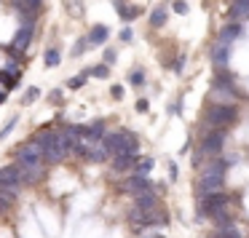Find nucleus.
<instances>
[{
    "label": "nucleus",
    "mask_w": 249,
    "mask_h": 238,
    "mask_svg": "<svg viewBox=\"0 0 249 238\" xmlns=\"http://www.w3.org/2000/svg\"><path fill=\"white\" fill-rule=\"evenodd\" d=\"M225 171H228V163L225 161H212L201 169L198 174V198L204 195H212V193H220L222 190V179H225Z\"/></svg>",
    "instance_id": "f257e3e1"
},
{
    "label": "nucleus",
    "mask_w": 249,
    "mask_h": 238,
    "mask_svg": "<svg viewBox=\"0 0 249 238\" xmlns=\"http://www.w3.org/2000/svg\"><path fill=\"white\" fill-rule=\"evenodd\" d=\"M102 145L107 150V155L118 158V155H140V145H137V136L129 131H115V134H105Z\"/></svg>",
    "instance_id": "f03ea898"
},
{
    "label": "nucleus",
    "mask_w": 249,
    "mask_h": 238,
    "mask_svg": "<svg viewBox=\"0 0 249 238\" xmlns=\"http://www.w3.org/2000/svg\"><path fill=\"white\" fill-rule=\"evenodd\" d=\"M236 120V107L233 104H214V107H209V113H206V123L212 126V129H220V126H228Z\"/></svg>",
    "instance_id": "7ed1b4c3"
},
{
    "label": "nucleus",
    "mask_w": 249,
    "mask_h": 238,
    "mask_svg": "<svg viewBox=\"0 0 249 238\" xmlns=\"http://www.w3.org/2000/svg\"><path fill=\"white\" fill-rule=\"evenodd\" d=\"M222 142H225V134H222L220 129H214L204 139V145H201V155H217V153L222 150Z\"/></svg>",
    "instance_id": "20e7f679"
},
{
    "label": "nucleus",
    "mask_w": 249,
    "mask_h": 238,
    "mask_svg": "<svg viewBox=\"0 0 249 238\" xmlns=\"http://www.w3.org/2000/svg\"><path fill=\"white\" fill-rule=\"evenodd\" d=\"M22 174H19L17 166H3L0 169V187H22Z\"/></svg>",
    "instance_id": "39448f33"
},
{
    "label": "nucleus",
    "mask_w": 249,
    "mask_h": 238,
    "mask_svg": "<svg viewBox=\"0 0 249 238\" xmlns=\"http://www.w3.org/2000/svg\"><path fill=\"white\" fill-rule=\"evenodd\" d=\"M30 40H33V24H27V27H22L17 33V40H14L11 51H14V54H22V51L30 46Z\"/></svg>",
    "instance_id": "423d86ee"
},
{
    "label": "nucleus",
    "mask_w": 249,
    "mask_h": 238,
    "mask_svg": "<svg viewBox=\"0 0 249 238\" xmlns=\"http://www.w3.org/2000/svg\"><path fill=\"white\" fill-rule=\"evenodd\" d=\"M228 17H231L233 22H244V19H249V0H233Z\"/></svg>",
    "instance_id": "0eeeda50"
},
{
    "label": "nucleus",
    "mask_w": 249,
    "mask_h": 238,
    "mask_svg": "<svg viewBox=\"0 0 249 238\" xmlns=\"http://www.w3.org/2000/svg\"><path fill=\"white\" fill-rule=\"evenodd\" d=\"M150 187H153V185L147 182L145 177H137V174H134V177H131L129 182L124 185V190H129V193H134V195H142V193H150Z\"/></svg>",
    "instance_id": "6e6552de"
},
{
    "label": "nucleus",
    "mask_w": 249,
    "mask_h": 238,
    "mask_svg": "<svg viewBox=\"0 0 249 238\" xmlns=\"http://www.w3.org/2000/svg\"><path fill=\"white\" fill-rule=\"evenodd\" d=\"M83 155H86L89 161L99 163V161H105V158H107V150H105L102 139H97V142H89V147H86V153H83Z\"/></svg>",
    "instance_id": "1a4fd4ad"
},
{
    "label": "nucleus",
    "mask_w": 249,
    "mask_h": 238,
    "mask_svg": "<svg viewBox=\"0 0 249 238\" xmlns=\"http://www.w3.org/2000/svg\"><path fill=\"white\" fill-rule=\"evenodd\" d=\"M241 33H244V30H241V24H228V27L220 33V40H217V43H225V46H231L236 38H241Z\"/></svg>",
    "instance_id": "9d476101"
},
{
    "label": "nucleus",
    "mask_w": 249,
    "mask_h": 238,
    "mask_svg": "<svg viewBox=\"0 0 249 238\" xmlns=\"http://www.w3.org/2000/svg\"><path fill=\"white\" fill-rule=\"evenodd\" d=\"M105 40H107V27L97 24V27H91V33H89L86 43H89V46H102Z\"/></svg>",
    "instance_id": "9b49d317"
},
{
    "label": "nucleus",
    "mask_w": 249,
    "mask_h": 238,
    "mask_svg": "<svg viewBox=\"0 0 249 238\" xmlns=\"http://www.w3.org/2000/svg\"><path fill=\"white\" fill-rule=\"evenodd\" d=\"M225 65H228V46L225 43H217V49H214V67H217V70H225Z\"/></svg>",
    "instance_id": "f8f14e48"
},
{
    "label": "nucleus",
    "mask_w": 249,
    "mask_h": 238,
    "mask_svg": "<svg viewBox=\"0 0 249 238\" xmlns=\"http://www.w3.org/2000/svg\"><path fill=\"white\" fill-rule=\"evenodd\" d=\"M137 163V155H118V158H113V169L115 171H126L129 166H134Z\"/></svg>",
    "instance_id": "ddd939ff"
},
{
    "label": "nucleus",
    "mask_w": 249,
    "mask_h": 238,
    "mask_svg": "<svg viewBox=\"0 0 249 238\" xmlns=\"http://www.w3.org/2000/svg\"><path fill=\"white\" fill-rule=\"evenodd\" d=\"M150 24H153V27H163V24H166V8L158 6L156 11L150 14Z\"/></svg>",
    "instance_id": "4468645a"
},
{
    "label": "nucleus",
    "mask_w": 249,
    "mask_h": 238,
    "mask_svg": "<svg viewBox=\"0 0 249 238\" xmlns=\"http://www.w3.org/2000/svg\"><path fill=\"white\" fill-rule=\"evenodd\" d=\"M214 238H241V233L236 230V227L228 222V225H220V230H217V236Z\"/></svg>",
    "instance_id": "2eb2a0df"
},
{
    "label": "nucleus",
    "mask_w": 249,
    "mask_h": 238,
    "mask_svg": "<svg viewBox=\"0 0 249 238\" xmlns=\"http://www.w3.org/2000/svg\"><path fill=\"white\" fill-rule=\"evenodd\" d=\"M65 6L70 8L72 17H81V14H83V3H81V0H65Z\"/></svg>",
    "instance_id": "dca6fc26"
},
{
    "label": "nucleus",
    "mask_w": 249,
    "mask_h": 238,
    "mask_svg": "<svg viewBox=\"0 0 249 238\" xmlns=\"http://www.w3.org/2000/svg\"><path fill=\"white\" fill-rule=\"evenodd\" d=\"M56 65H59V51L49 49L46 51V67H56Z\"/></svg>",
    "instance_id": "f3484780"
},
{
    "label": "nucleus",
    "mask_w": 249,
    "mask_h": 238,
    "mask_svg": "<svg viewBox=\"0 0 249 238\" xmlns=\"http://www.w3.org/2000/svg\"><path fill=\"white\" fill-rule=\"evenodd\" d=\"M150 169H153V161H142L140 166H137V177H147V174H150Z\"/></svg>",
    "instance_id": "a211bd4d"
},
{
    "label": "nucleus",
    "mask_w": 249,
    "mask_h": 238,
    "mask_svg": "<svg viewBox=\"0 0 249 238\" xmlns=\"http://www.w3.org/2000/svg\"><path fill=\"white\" fill-rule=\"evenodd\" d=\"M129 81L134 83V86H142V83H145V75H142V70H131Z\"/></svg>",
    "instance_id": "6ab92c4d"
},
{
    "label": "nucleus",
    "mask_w": 249,
    "mask_h": 238,
    "mask_svg": "<svg viewBox=\"0 0 249 238\" xmlns=\"http://www.w3.org/2000/svg\"><path fill=\"white\" fill-rule=\"evenodd\" d=\"M83 83H86V72H83V75H78V78H72V81H67V86H70V88H81Z\"/></svg>",
    "instance_id": "aec40b11"
},
{
    "label": "nucleus",
    "mask_w": 249,
    "mask_h": 238,
    "mask_svg": "<svg viewBox=\"0 0 249 238\" xmlns=\"http://www.w3.org/2000/svg\"><path fill=\"white\" fill-rule=\"evenodd\" d=\"M94 75H97V78H107V65H99V67H94Z\"/></svg>",
    "instance_id": "412c9836"
},
{
    "label": "nucleus",
    "mask_w": 249,
    "mask_h": 238,
    "mask_svg": "<svg viewBox=\"0 0 249 238\" xmlns=\"http://www.w3.org/2000/svg\"><path fill=\"white\" fill-rule=\"evenodd\" d=\"M105 62H107V65H113V62H115V51H113V49L105 51Z\"/></svg>",
    "instance_id": "4be33fe9"
},
{
    "label": "nucleus",
    "mask_w": 249,
    "mask_h": 238,
    "mask_svg": "<svg viewBox=\"0 0 249 238\" xmlns=\"http://www.w3.org/2000/svg\"><path fill=\"white\" fill-rule=\"evenodd\" d=\"M27 99H30V102H33V99H38V88H30V91L24 94V102H27Z\"/></svg>",
    "instance_id": "5701e85b"
},
{
    "label": "nucleus",
    "mask_w": 249,
    "mask_h": 238,
    "mask_svg": "<svg viewBox=\"0 0 249 238\" xmlns=\"http://www.w3.org/2000/svg\"><path fill=\"white\" fill-rule=\"evenodd\" d=\"M86 40H78V43H75V54H83V51H86Z\"/></svg>",
    "instance_id": "b1692460"
},
{
    "label": "nucleus",
    "mask_w": 249,
    "mask_h": 238,
    "mask_svg": "<svg viewBox=\"0 0 249 238\" xmlns=\"http://www.w3.org/2000/svg\"><path fill=\"white\" fill-rule=\"evenodd\" d=\"M121 40H126V43L131 40V30H129V27H126V30H121Z\"/></svg>",
    "instance_id": "393cba45"
},
{
    "label": "nucleus",
    "mask_w": 249,
    "mask_h": 238,
    "mask_svg": "<svg viewBox=\"0 0 249 238\" xmlns=\"http://www.w3.org/2000/svg\"><path fill=\"white\" fill-rule=\"evenodd\" d=\"M182 65H185V56H179V59L172 65V70H177V72H179V70H182Z\"/></svg>",
    "instance_id": "a878e982"
},
{
    "label": "nucleus",
    "mask_w": 249,
    "mask_h": 238,
    "mask_svg": "<svg viewBox=\"0 0 249 238\" xmlns=\"http://www.w3.org/2000/svg\"><path fill=\"white\" fill-rule=\"evenodd\" d=\"M113 97L121 99V97H124V88H121V86H113Z\"/></svg>",
    "instance_id": "bb28decb"
},
{
    "label": "nucleus",
    "mask_w": 249,
    "mask_h": 238,
    "mask_svg": "<svg viewBox=\"0 0 249 238\" xmlns=\"http://www.w3.org/2000/svg\"><path fill=\"white\" fill-rule=\"evenodd\" d=\"M174 8H177V11H179V14H185V11H188V6H185L182 0H179V3H174Z\"/></svg>",
    "instance_id": "cd10ccee"
},
{
    "label": "nucleus",
    "mask_w": 249,
    "mask_h": 238,
    "mask_svg": "<svg viewBox=\"0 0 249 238\" xmlns=\"http://www.w3.org/2000/svg\"><path fill=\"white\" fill-rule=\"evenodd\" d=\"M169 177L177 179V163H172V166H169Z\"/></svg>",
    "instance_id": "c85d7f7f"
},
{
    "label": "nucleus",
    "mask_w": 249,
    "mask_h": 238,
    "mask_svg": "<svg viewBox=\"0 0 249 238\" xmlns=\"http://www.w3.org/2000/svg\"><path fill=\"white\" fill-rule=\"evenodd\" d=\"M137 110H140V113H145V110H147V102H145V99H140V102H137Z\"/></svg>",
    "instance_id": "c756f323"
},
{
    "label": "nucleus",
    "mask_w": 249,
    "mask_h": 238,
    "mask_svg": "<svg viewBox=\"0 0 249 238\" xmlns=\"http://www.w3.org/2000/svg\"><path fill=\"white\" fill-rule=\"evenodd\" d=\"M6 209H8V201H3V198H0V214H3Z\"/></svg>",
    "instance_id": "7c9ffc66"
},
{
    "label": "nucleus",
    "mask_w": 249,
    "mask_h": 238,
    "mask_svg": "<svg viewBox=\"0 0 249 238\" xmlns=\"http://www.w3.org/2000/svg\"><path fill=\"white\" fill-rule=\"evenodd\" d=\"M3 99H6V94H3V91H0V102H3Z\"/></svg>",
    "instance_id": "2f4dec72"
}]
</instances>
